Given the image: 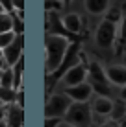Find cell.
<instances>
[{
    "instance_id": "cell-1",
    "label": "cell",
    "mask_w": 126,
    "mask_h": 127,
    "mask_svg": "<svg viewBox=\"0 0 126 127\" xmlns=\"http://www.w3.org/2000/svg\"><path fill=\"white\" fill-rule=\"evenodd\" d=\"M71 42L72 41L69 37L46 33V37H45V55H46L45 57V70H46V76H52L56 70L61 66Z\"/></svg>"
},
{
    "instance_id": "cell-2",
    "label": "cell",
    "mask_w": 126,
    "mask_h": 127,
    "mask_svg": "<svg viewBox=\"0 0 126 127\" xmlns=\"http://www.w3.org/2000/svg\"><path fill=\"white\" fill-rule=\"evenodd\" d=\"M71 99L65 92H54L48 94L45 103V118H58V120H63L65 114H67L69 107H71Z\"/></svg>"
},
{
    "instance_id": "cell-3",
    "label": "cell",
    "mask_w": 126,
    "mask_h": 127,
    "mask_svg": "<svg viewBox=\"0 0 126 127\" xmlns=\"http://www.w3.org/2000/svg\"><path fill=\"white\" fill-rule=\"evenodd\" d=\"M91 118H93V112H91L89 103H74L72 101L67 114L63 118V122H67V124H71L74 127H91L93 125Z\"/></svg>"
},
{
    "instance_id": "cell-4",
    "label": "cell",
    "mask_w": 126,
    "mask_h": 127,
    "mask_svg": "<svg viewBox=\"0 0 126 127\" xmlns=\"http://www.w3.org/2000/svg\"><path fill=\"white\" fill-rule=\"evenodd\" d=\"M115 41H117V24L102 19L95 30V44L106 50V48H113Z\"/></svg>"
},
{
    "instance_id": "cell-5",
    "label": "cell",
    "mask_w": 126,
    "mask_h": 127,
    "mask_svg": "<svg viewBox=\"0 0 126 127\" xmlns=\"http://www.w3.org/2000/svg\"><path fill=\"white\" fill-rule=\"evenodd\" d=\"M87 81V63L84 61V55L78 61L76 64H72L67 72L59 77V83L63 85V89H69V87H76L82 85V83Z\"/></svg>"
},
{
    "instance_id": "cell-6",
    "label": "cell",
    "mask_w": 126,
    "mask_h": 127,
    "mask_svg": "<svg viewBox=\"0 0 126 127\" xmlns=\"http://www.w3.org/2000/svg\"><path fill=\"white\" fill-rule=\"evenodd\" d=\"M22 41H24V35H17L15 41L2 50V59L6 63V66L11 68L19 59H22Z\"/></svg>"
},
{
    "instance_id": "cell-7",
    "label": "cell",
    "mask_w": 126,
    "mask_h": 127,
    "mask_svg": "<svg viewBox=\"0 0 126 127\" xmlns=\"http://www.w3.org/2000/svg\"><path fill=\"white\" fill-rule=\"evenodd\" d=\"M65 94H67L69 99H71V101H74V103H89L91 98L95 96L93 87H91L87 81L82 83V85H76V87H69V89H65Z\"/></svg>"
},
{
    "instance_id": "cell-8",
    "label": "cell",
    "mask_w": 126,
    "mask_h": 127,
    "mask_svg": "<svg viewBox=\"0 0 126 127\" xmlns=\"http://www.w3.org/2000/svg\"><path fill=\"white\" fill-rule=\"evenodd\" d=\"M4 122L7 127H22L24 124V109L17 103L4 105Z\"/></svg>"
},
{
    "instance_id": "cell-9",
    "label": "cell",
    "mask_w": 126,
    "mask_h": 127,
    "mask_svg": "<svg viewBox=\"0 0 126 127\" xmlns=\"http://www.w3.org/2000/svg\"><path fill=\"white\" fill-rule=\"evenodd\" d=\"M89 107H91V112H93V114L110 118L111 109H113V98H110V96H97V94H95L93 98H91Z\"/></svg>"
},
{
    "instance_id": "cell-10",
    "label": "cell",
    "mask_w": 126,
    "mask_h": 127,
    "mask_svg": "<svg viewBox=\"0 0 126 127\" xmlns=\"http://www.w3.org/2000/svg\"><path fill=\"white\" fill-rule=\"evenodd\" d=\"M106 72V79L110 85L123 89L126 85V64H110L104 68Z\"/></svg>"
},
{
    "instance_id": "cell-11",
    "label": "cell",
    "mask_w": 126,
    "mask_h": 127,
    "mask_svg": "<svg viewBox=\"0 0 126 127\" xmlns=\"http://www.w3.org/2000/svg\"><path fill=\"white\" fill-rule=\"evenodd\" d=\"M61 26H63V30L69 35L71 33L78 35L82 32V17L78 15V13H74V11H69V13H65L61 17Z\"/></svg>"
},
{
    "instance_id": "cell-12",
    "label": "cell",
    "mask_w": 126,
    "mask_h": 127,
    "mask_svg": "<svg viewBox=\"0 0 126 127\" xmlns=\"http://www.w3.org/2000/svg\"><path fill=\"white\" fill-rule=\"evenodd\" d=\"M84 6L89 15H106L111 7V0H84Z\"/></svg>"
},
{
    "instance_id": "cell-13",
    "label": "cell",
    "mask_w": 126,
    "mask_h": 127,
    "mask_svg": "<svg viewBox=\"0 0 126 127\" xmlns=\"http://www.w3.org/2000/svg\"><path fill=\"white\" fill-rule=\"evenodd\" d=\"M110 120H115V122H119V124L123 120H126V101H123V99H113V109H111Z\"/></svg>"
},
{
    "instance_id": "cell-14",
    "label": "cell",
    "mask_w": 126,
    "mask_h": 127,
    "mask_svg": "<svg viewBox=\"0 0 126 127\" xmlns=\"http://www.w3.org/2000/svg\"><path fill=\"white\" fill-rule=\"evenodd\" d=\"M13 70V89L15 90H19V89H22V70H24V59H19L15 64L11 66Z\"/></svg>"
},
{
    "instance_id": "cell-15",
    "label": "cell",
    "mask_w": 126,
    "mask_h": 127,
    "mask_svg": "<svg viewBox=\"0 0 126 127\" xmlns=\"http://www.w3.org/2000/svg\"><path fill=\"white\" fill-rule=\"evenodd\" d=\"M11 19H13V33L22 35L24 33V11L11 13Z\"/></svg>"
},
{
    "instance_id": "cell-16",
    "label": "cell",
    "mask_w": 126,
    "mask_h": 127,
    "mask_svg": "<svg viewBox=\"0 0 126 127\" xmlns=\"http://www.w3.org/2000/svg\"><path fill=\"white\" fill-rule=\"evenodd\" d=\"M15 96H17V90H15V89H6V87H0V103H2V105L15 103Z\"/></svg>"
},
{
    "instance_id": "cell-17",
    "label": "cell",
    "mask_w": 126,
    "mask_h": 127,
    "mask_svg": "<svg viewBox=\"0 0 126 127\" xmlns=\"http://www.w3.org/2000/svg\"><path fill=\"white\" fill-rule=\"evenodd\" d=\"M13 32V19L9 13H0V33Z\"/></svg>"
},
{
    "instance_id": "cell-18",
    "label": "cell",
    "mask_w": 126,
    "mask_h": 127,
    "mask_svg": "<svg viewBox=\"0 0 126 127\" xmlns=\"http://www.w3.org/2000/svg\"><path fill=\"white\" fill-rule=\"evenodd\" d=\"M0 87L6 89H13V70L9 66H6L2 70V77H0Z\"/></svg>"
},
{
    "instance_id": "cell-19",
    "label": "cell",
    "mask_w": 126,
    "mask_h": 127,
    "mask_svg": "<svg viewBox=\"0 0 126 127\" xmlns=\"http://www.w3.org/2000/svg\"><path fill=\"white\" fill-rule=\"evenodd\" d=\"M104 19L110 20V22H113V24H119L121 19H123V15H121V9H117V7H110V9L106 11V15H104Z\"/></svg>"
},
{
    "instance_id": "cell-20",
    "label": "cell",
    "mask_w": 126,
    "mask_h": 127,
    "mask_svg": "<svg viewBox=\"0 0 126 127\" xmlns=\"http://www.w3.org/2000/svg\"><path fill=\"white\" fill-rule=\"evenodd\" d=\"M17 35L13 32H6V33H0V50H4L6 46H9L13 41H15Z\"/></svg>"
},
{
    "instance_id": "cell-21",
    "label": "cell",
    "mask_w": 126,
    "mask_h": 127,
    "mask_svg": "<svg viewBox=\"0 0 126 127\" xmlns=\"http://www.w3.org/2000/svg\"><path fill=\"white\" fill-rule=\"evenodd\" d=\"M117 37H121V39L126 37V17H123L121 22L117 24Z\"/></svg>"
},
{
    "instance_id": "cell-22",
    "label": "cell",
    "mask_w": 126,
    "mask_h": 127,
    "mask_svg": "<svg viewBox=\"0 0 126 127\" xmlns=\"http://www.w3.org/2000/svg\"><path fill=\"white\" fill-rule=\"evenodd\" d=\"M0 6H2V9H4V13H13V2L11 0H0Z\"/></svg>"
},
{
    "instance_id": "cell-23",
    "label": "cell",
    "mask_w": 126,
    "mask_h": 127,
    "mask_svg": "<svg viewBox=\"0 0 126 127\" xmlns=\"http://www.w3.org/2000/svg\"><path fill=\"white\" fill-rule=\"evenodd\" d=\"M97 127H123L119 124V122H115V120H110V118H108V120H104L102 124H98Z\"/></svg>"
},
{
    "instance_id": "cell-24",
    "label": "cell",
    "mask_w": 126,
    "mask_h": 127,
    "mask_svg": "<svg viewBox=\"0 0 126 127\" xmlns=\"http://www.w3.org/2000/svg\"><path fill=\"white\" fill-rule=\"evenodd\" d=\"M11 2H13V13L24 11V0H11Z\"/></svg>"
},
{
    "instance_id": "cell-25",
    "label": "cell",
    "mask_w": 126,
    "mask_h": 127,
    "mask_svg": "<svg viewBox=\"0 0 126 127\" xmlns=\"http://www.w3.org/2000/svg\"><path fill=\"white\" fill-rule=\"evenodd\" d=\"M59 122L61 120H58V118H45V127H58Z\"/></svg>"
},
{
    "instance_id": "cell-26",
    "label": "cell",
    "mask_w": 126,
    "mask_h": 127,
    "mask_svg": "<svg viewBox=\"0 0 126 127\" xmlns=\"http://www.w3.org/2000/svg\"><path fill=\"white\" fill-rule=\"evenodd\" d=\"M56 2H58V0H45L46 11H56V9H54V7H56Z\"/></svg>"
},
{
    "instance_id": "cell-27",
    "label": "cell",
    "mask_w": 126,
    "mask_h": 127,
    "mask_svg": "<svg viewBox=\"0 0 126 127\" xmlns=\"http://www.w3.org/2000/svg\"><path fill=\"white\" fill-rule=\"evenodd\" d=\"M119 99H123V101H126V85H124L123 89L119 90Z\"/></svg>"
},
{
    "instance_id": "cell-28",
    "label": "cell",
    "mask_w": 126,
    "mask_h": 127,
    "mask_svg": "<svg viewBox=\"0 0 126 127\" xmlns=\"http://www.w3.org/2000/svg\"><path fill=\"white\" fill-rule=\"evenodd\" d=\"M58 127H74V125H71V124H67V122H63V120H61V122H59V125H58Z\"/></svg>"
},
{
    "instance_id": "cell-29",
    "label": "cell",
    "mask_w": 126,
    "mask_h": 127,
    "mask_svg": "<svg viewBox=\"0 0 126 127\" xmlns=\"http://www.w3.org/2000/svg\"><path fill=\"white\" fill-rule=\"evenodd\" d=\"M6 68V63H4V59H2V55H0V70H4Z\"/></svg>"
},
{
    "instance_id": "cell-30",
    "label": "cell",
    "mask_w": 126,
    "mask_h": 127,
    "mask_svg": "<svg viewBox=\"0 0 126 127\" xmlns=\"http://www.w3.org/2000/svg\"><path fill=\"white\" fill-rule=\"evenodd\" d=\"M0 120H4V105H0Z\"/></svg>"
},
{
    "instance_id": "cell-31",
    "label": "cell",
    "mask_w": 126,
    "mask_h": 127,
    "mask_svg": "<svg viewBox=\"0 0 126 127\" xmlns=\"http://www.w3.org/2000/svg\"><path fill=\"white\" fill-rule=\"evenodd\" d=\"M71 2H72V0H61V4H63V6H69Z\"/></svg>"
},
{
    "instance_id": "cell-32",
    "label": "cell",
    "mask_w": 126,
    "mask_h": 127,
    "mask_svg": "<svg viewBox=\"0 0 126 127\" xmlns=\"http://www.w3.org/2000/svg\"><path fill=\"white\" fill-rule=\"evenodd\" d=\"M0 127H7V124H6L4 120H0Z\"/></svg>"
},
{
    "instance_id": "cell-33",
    "label": "cell",
    "mask_w": 126,
    "mask_h": 127,
    "mask_svg": "<svg viewBox=\"0 0 126 127\" xmlns=\"http://www.w3.org/2000/svg\"><path fill=\"white\" fill-rule=\"evenodd\" d=\"M0 13H4V9H2V6H0Z\"/></svg>"
},
{
    "instance_id": "cell-34",
    "label": "cell",
    "mask_w": 126,
    "mask_h": 127,
    "mask_svg": "<svg viewBox=\"0 0 126 127\" xmlns=\"http://www.w3.org/2000/svg\"><path fill=\"white\" fill-rule=\"evenodd\" d=\"M0 77H2V70H0Z\"/></svg>"
},
{
    "instance_id": "cell-35",
    "label": "cell",
    "mask_w": 126,
    "mask_h": 127,
    "mask_svg": "<svg viewBox=\"0 0 126 127\" xmlns=\"http://www.w3.org/2000/svg\"><path fill=\"white\" fill-rule=\"evenodd\" d=\"M0 55H2V50H0Z\"/></svg>"
},
{
    "instance_id": "cell-36",
    "label": "cell",
    "mask_w": 126,
    "mask_h": 127,
    "mask_svg": "<svg viewBox=\"0 0 126 127\" xmlns=\"http://www.w3.org/2000/svg\"><path fill=\"white\" fill-rule=\"evenodd\" d=\"M124 127H126V124H124Z\"/></svg>"
},
{
    "instance_id": "cell-37",
    "label": "cell",
    "mask_w": 126,
    "mask_h": 127,
    "mask_svg": "<svg viewBox=\"0 0 126 127\" xmlns=\"http://www.w3.org/2000/svg\"><path fill=\"white\" fill-rule=\"evenodd\" d=\"M0 105H2V103H0Z\"/></svg>"
}]
</instances>
